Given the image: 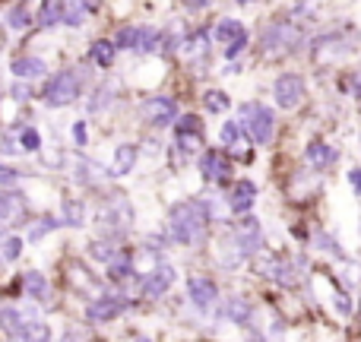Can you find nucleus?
I'll list each match as a JSON object with an SVG mask.
<instances>
[{"label": "nucleus", "instance_id": "49530a36", "mask_svg": "<svg viewBox=\"0 0 361 342\" xmlns=\"http://www.w3.org/2000/svg\"><path fill=\"white\" fill-rule=\"evenodd\" d=\"M235 4H241V6H250V4H257V0H235Z\"/></svg>", "mask_w": 361, "mask_h": 342}, {"label": "nucleus", "instance_id": "f3484780", "mask_svg": "<svg viewBox=\"0 0 361 342\" xmlns=\"http://www.w3.org/2000/svg\"><path fill=\"white\" fill-rule=\"evenodd\" d=\"M216 260H219V267H222V269H238L241 263H247V254L238 248V241L231 238V231H225V235L219 238V244H216Z\"/></svg>", "mask_w": 361, "mask_h": 342}, {"label": "nucleus", "instance_id": "c9c22d12", "mask_svg": "<svg viewBox=\"0 0 361 342\" xmlns=\"http://www.w3.org/2000/svg\"><path fill=\"white\" fill-rule=\"evenodd\" d=\"M219 137H222V146L228 152H235L238 146H241V140H244V130H241V124H238V121H225L222 124V130H219Z\"/></svg>", "mask_w": 361, "mask_h": 342}, {"label": "nucleus", "instance_id": "9d476101", "mask_svg": "<svg viewBox=\"0 0 361 342\" xmlns=\"http://www.w3.org/2000/svg\"><path fill=\"white\" fill-rule=\"evenodd\" d=\"M175 282H178V269L171 263H152V269L143 273V279H140V295L149 301H159L171 292Z\"/></svg>", "mask_w": 361, "mask_h": 342}, {"label": "nucleus", "instance_id": "20e7f679", "mask_svg": "<svg viewBox=\"0 0 361 342\" xmlns=\"http://www.w3.org/2000/svg\"><path fill=\"white\" fill-rule=\"evenodd\" d=\"M82 89H86V80H82L80 70H73V67L57 70V73L48 76V83H44L42 102L48 108H67L82 99Z\"/></svg>", "mask_w": 361, "mask_h": 342}, {"label": "nucleus", "instance_id": "58836bf2", "mask_svg": "<svg viewBox=\"0 0 361 342\" xmlns=\"http://www.w3.org/2000/svg\"><path fill=\"white\" fill-rule=\"evenodd\" d=\"M314 244H317L320 250H326V254H336V257H343V250H339V241L330 235V231H317V238H314Z\"/></svg>", "mask_w": 361, "mask_h": 342}, {"label": "nucleus", "instance_id": "a211bd4d", "mask_svg": "<svg viewBox=\"0 0 361 342\" xmlns=\"http://www.w3.org/2000/svg\"><path fill=\"white\" fill-rule=\"evenodd\" d=\"M10 342H51V326L35 314H25V320L10 336Z\"/></svg>", "mask_w": 361, "mask_h": 342}, {"label": "nucleus", "instance_id": "7ed1b4c3", "mask_svg": "<svg viewBox=\"0 0 361 342\" xmlns=\"http://www.w3.org/2000/svg\"><path fill=\"white\" fill-rule=\"evenodd\" d=\"M238 124H241L244 137L254 146H269L276 140V130H279L276 111L269 105H263V102H244Z\"/></svg>", "mask_w": 361, "mask_h": 342}, {"label": "nucleus", "instance_id": "e433bc0d", "mask_svg": "<svg viewBox=\"0 0 361 342\" xmlns=\"http://www.w3.org/2000/svg\"><path fill=\"white\" fill-rule=\"evenodd\" d=\"M19 149L23 152H42V133H38V127H25L23 133H19Z\"/></svg>", "mask_w": 361, "mask_h": 342}, {"label": "nucleus", "instance_id": "0eeeda50", "mask_svg": "<svg viewBox=\"0 0 361 342\" xmlns=\"http://www.w3.org/2000/svg\"><path fill=\"white\" fill-rule=\"evenodd\" d=\"M140 121L152 130H165V127H175L178 121V102L171 95H146L143 105H140Z\"/></svg>", "mask_w": 361, "mask_h": 342}, {"label": "nucleus", "instance_id": "c85d7f7f", "mask_svg": "<svg viewBox=\"0 0 361 342\" xmlns=\"http://www.w3.org/2000/svg\"><path fill=\"white\" fill-rule=\"evenodd\" d=\"M118 102V89L108 83V86H99L92 95H89V111L92 114H102V111H108V108Z\"/></svg>", "mask_w": 361, "mask_h": 342}, {"label": "nucleus", "instance_id": "4c0bfd02", "mask_svg": "<svg viewBox=\"0 0 361 342\" xmlns=\"http://www.w3.org/2000/svg\"><path fill=\"white\" fill-rule=\"evenodd\" d=\"M247 44H250V32H241V35H238L235 42H228V44L222 48L225 61H235V57H241L244 51H247Z\"/></svg>", "mask_w": 361, "mask_h": 342}, {"label": "nucleus", "instance_id": "2f4dec72", "mask_svg": "<svg viewBox=\"0 0 361 342\" xmlns=\"http://www.w3.org/2000/svg\"><path fill=\"white\" fill-rule=\"evenodd\" d=\"M118 254H121V248H118V241H111V238H95V241L89 244V257L99 263H111Z\"/></svg>", "mask_w": 361, "mask_h": 342}, {"label": "nucleus", "instance_id": "de8ad7c7", "mask_svg": "<svg viewBox=\"0 0 361 342\" xmlns=\"http://www.w3.org/2000/svg\"><path fill=\"white\" fill-rule=\"evenodd\" d=\"M247 342H267V339H263V336H250Z\"/></svg>", "mask_w": 361, "mask_h": 342}, {"label": "nucleus", "instance_id": "393cba45", "mask_svg": "<svg viewBox=\"0 0 361 342\" xmlns=\"http://www.w3.org/2000/svg\"><path fill=\"white\" fill-rule=\"evenodd\" d=\"M63 13H67V0H42V10L35 19L42 29H54L63 23Z\"/></svg>", "mask_w": 361, "mask_h": 342}, {"label": "nucleus", "instance_id": "b1692460", "mask_svg": "<svg viewBox=\"0 0 361 342\" xmlns=\"http://www.w3.org/2000/svg\"><path fill=\"white\" fill-rule=\"evenodd\" d=\"M23 288H25V298L32 301H44L51 292V282L44 273H38V269H29V273H23Z\"/></svg>", "mask_w": 361, "mask_h": 342}, {"label": "nucleus", "instance_id": "9b49d317", "mask_svg": "<svg viewBox=\"0 0 361 342\" xmlns=\"http://www.w3.org/2000/svg\"><path fill=\"white\" fill-rule=\"evenodd\" d=\"M231 238H235L238 241V248L244 250V254H247V260H254L257 254H260L263 250V228H260V219L257 216H241L238 219L235 225H231Z\"/></svg>", "mask_w": 361, "mask_h": 342}, {"label": "nucleus", "instance_id": "39448f33", "mask_svg": "<svg viewBox=\"0 0 361 342\" xmlns=\"http://www.w3.org/2000/svg\"><path fill=\"white\" fill-rule=\"evenodd\" d=\"M162 32L156 25H121L118 35L111 38L118 51H137V54H156L162 51Z\"/></svg>", "mask_w": 361, "mask_h": 342}, {"label": "nucleus", "instance_id": "cd10ccee", "mask_svg": "<svg viewBox=\"0 0 361 342\" xmlns=\"http://www.w3.org/2000/svg\"><path fill=\"white\" fill-rule=\"evenodd\" d=\"M61 216H38L35 222H29V228H25V238H29V244H38V241H44V238L51 235V231H57L61 228Z\"/></svg>", "mask_w": 361, "mask_h": 342}, {"label": "nucleus", "instance_id": "1a4fd4ad", "mask_svg": "<svg viewBox=\"0 0 361 342\" xmlns=\"http://www.w3.org/2000/svg\"><path fill=\"white\" fill-rule=\"evenodd\" d=\"M225 209L231 212V216H247L250 209L257 206V200H260V187H257V181L250 178H238L228 184V190H225Z\"/></svg>", "mask_w": 361, "mask_h": 342}, {"label": "nucleus", "instance_id": "c03bdc74", "mask_svg": "<svg viewBox=\"0 0 361 342\" xmlns=\"http://www.w3.org/2000/svg\"><path fill=\"white\" fill-rule=\"evenodd\" d=\"M73 4H76V6H82L86 13H95V10L102 6V0H73Z\"/></svg>", "mask_w": 361, "mask_h": 342}, {"label": "nucleus", "instance_id": "f257e3e1", "mask_svg": "<svg viewBox=\"0 0 361 342\" xmlns=\"http://www.w3.org/2000/svg\"><path fill=\"white\" fill-rule=\"evenodd\" d=\"M209 222L212 219L206 209V200L184 197L169 209L165 228H169L171 244H178V248H200L209 238Z\"/></svg>", "mask_w": 361, "mask_h": 342}, {"label": "nucleus", "instance_id": "6ab92c4d", "mask_svg": "<svg viewBox=\"0 0 361 342\" xmlns=\"http://www.w3.org/2000/svg\"><path fill=\"white\" fill-rule=\"evenodd\" d=\"M73 178L80 187H102V181L108 178V171H105V165H99L95 159L80 156L73 165Z\"/></svg>", "mask_w": 361, "mask_h": 342}, {"label": "nucleus", "instance_id": "f8f14e48", "mask_svg": "<svg viewBox=\"0 0 361 342\" xmlns=\"http://www.w3.org/2000/svg\"><path fill=\"white\" fill-rule=\"evenodd\" d=\"M187 298H190V305L197 307V311H212V307L219 305V286L212 276L206 273H193L187 276Z\"/></svg>", "mask_w": 361, "mask_h": 342}, {"label": "nucleus", "instance_id": "473e14b6", "mask_svg": "<svg viewBox=\"0 0 361 342\" xmlns=\"http://www.w3.org/2000/svg\"><path fill=\"white\" fill-rule=\"evenodd\" d=\"M203 108L206 114H225L231 108V95L222 89H206L203 92Z\"/></svg>", "mask_w": 361, "mask_h": 342}, {"label": "nucleus", "instance_id": "2eb2a0df", "mask_svg": "<svg viewBox=\"0 0 361 342\" xmlns=\"http://www.w3.org/2000/svg\"><path fill=\"white\" fill-rule=\"evenodd\" d=\"M295 42H298V35H295V29L288 23L269 25V29H263V35H260L263 54H282V51H292Z\"/></svg>", "mask_w": 361, "mask_h": 342}, {"label": "nucleus", "instance_id": "a19ab883", "mask_svg": "<svg viewBox=\"0 0 361 342\" xmlns=\"http://www.w3.org/2000/svg\"><path fill=\"white\" fill-rule=\"evenodd\" d=\"M70 133H73V143L80 146V149L89 143V127H86V121H73V127H70Z\"/></svg>", "mask_w": 361, "mask_h": 342}, {"label": "nucleus", "instance_id": "a18cd8bd", "mask_svg": "<svg viewBox=\"0 0 361 342\" xmlns=\"http://www.w3.org/2000/svg\"><path fill=\"white\" fill-rule=\"evenodd\" d=\"M352 95H355V99L361 102V73L352 76Z\"/></svg>", "mask_w": 361, "mask_h": 342}, {"label": "nucleus", "instance_id": "ddd939ff", "mask_svg": "<svg viewBox=\"0 0 361 342\" xmlns=\"http://www.w3.org/2000/svg\"><path fill=\"white\" fill-rule=\"evenodd\" d=\"M124 311H127L124 295H99V298L89 301L86 320L89 324H111V320H118Z\"/></svg>", "mask_w": 361, "mask_h": 342}, {"label": "nucleus", "instance_id": "ea45409f", "mask_svg": "<svg viewBox=\"0 0 361 342\" xmlns=\"http://www.w3.org/2000/svg\"><path fill=\"white\" fill-rule=\"evenodd\" d=\"M10 95H13V102H19V105H25V102L32 99V86L25 80H16L13 83V89H10Z\"/></svg>", "mask_w": 361, "mask_h": 342}, {"label": "nucleus", "instance_id": "aec40b11", "mask_svg": "<svg viewBox=\"0 0 361 342\" xmlns=\"http://www.w3.org/2000/svg\"><path fill=\"white\" fill-rule=\"evenodd\" d=\"M10 70H13V76H16V80H25V83L44 80V76H48V63H44L42 57H35V54L16 57V61L10 63Z\"/></svg>", "mask_w": 361, "mask_h": 342}, {"label": "nucleus", "instance_id": "423d86ee", "mask_svg": "<svg viewBox=\"0 0 361 342\" xmlns=\"http://www.w3.org/2000/svg\"><path fill=\"white\" fill-rule=\"evenodd\" d=\"M197 169H200V178H203V181L228 187L231 184V174H235V162H231V152L228 149H216V146H209V149L200 152Z\"/></svg>", "mask_w": 361, "mask_h": 342}, {"label": "nucleus", "instance_id": "4be33fe9", "mask_svg": "<svg viewBox=\"0 0 361 342\" xmlns=\"http://www.w3.org/2000/svg\"><path fill=\"white\" fill-rule=\"evenodd\" d=\"M225 317L235 326H247L250 320H254V305H250V298H244V295L225 298Z\"/></svg>", "mask_w": 361, "mask_h": 342}, {"label": "nucleus", "instance_id": "72a5a7b5", "mask_svg": "<svg viewBox=\"0 0 361 342\" xmlns=\"http://www.w3.org/2000/svg\"><path fill=\"white\" fill-rule=\"evenodd\" d=\"M19 203H23V193L0 187V222H6V219L16 216V212H19Z\"/></svg>", "mask_w": 361, "mask_h": 342}, {"label": "nucleus", "instance_id": "37998d69", "mask_svg": "<svg viewBox=\"0 0 361 342\" xmlns=\"http://www.w3.org/2000/svg\"><path fill=\"white\" fill-rule=\"evenodd\" d=\"M216 0H180V6H187V10H193V13H203L206 6H212Z\"/></svg>", "mask_w": 361, "mask_h": 342}, {"label": "nucleus", "instance_id": "c756f323", "mask_svg": "<svg viewBox=\"0 0 361 342\" xmlns=\"http://www.w3.org/2000/svg\"><path fill=\"white\" fill-rule=\"evenodd\" d=\"M241 32H247V29H244L241 19H235V16H222V19H219V25H216V42L225 48V44L235 42V38L241 35Z\"/></svg>", "mask_w": 361, "mask_h": 342}, {"label": "nucleus", "instance_id": "5701e85b", "mask_svg": "<svg viewBox=\"0 0 361 342\" xmlns=\"http://www.w3.org/2000/svg\"><path fill=\"white\" fill-rule=\"evenodd\" d=\"M89 61H92L99 70L114 67V61H118V44H114L111 38H99V42H92V48H89Z\"/></svg>", "mask_w": 361, "mask_h": 342}, {"label": "nucleus", "instance_id": "f03ea898", "mask_svg": "<svg viewBox=\"0 0 361 342\" xmlns=\"http://www.w3.org/2000/svg\"><path fill=\"white\" fill-rule=\"evenodd\" d=\"M133 219H137V212H133V203L124 197V193H111V197H105V203H102L99 216H95V225H99V238H111V241H121V238L127 235V231L133 228Z\"/></svg>", "mask_w": 361, "mask_h": 342}, {"label": "nucleus", "instance_id": "09e8293b", "mask_svg": "<svg viewBox=\"0 0 361 342\" xmlns=\"http://www.w3.org/2000/svg\"><path fill=\"white\" fill-rule=\"evenodd\" d=\"M133 342H152L149 336H137V339H133Z\"/></svg>", "mask_w": 361, "mask_h": 342}, {"label": "nucleus", "instance_id": "79ce46f5", "mask_svg": "<svg viewBox=\"0 0 361 342\" xmlns=\"http://www.w3.org/2000/svg\"><path fill=\"white\" fill-rule=\"evenodd\" d=\"M345 178H349V187L355 190V197H361V165L349 169V174H345Z\"/></svg>", "mask_w": 361, "mask_h": 342}, {"label": "nucleus", "instance_id": "4468645a", "mask_svg": "<svg viewBox=\"0 0 361 342\" xmlns=\"http://www.w3.org/2000/svg\"><path fill=\"white\" fill-rule=\"evenodd\" d=\"M305 162H307L311 171L326 174L333 165L339 162V149L333 143H324V140H311V143L305 146Z\"/></svg>", "mask_w": 361, "mask_h": 342}, {"label": "nucleus", "instance_id": "6e6552de", "mask_svg": "<svg viewBox=\"0 0 361 342\" xmlns=\"http://www.w3.org/2000/svg\"><path fill=\"white\" fill-rule=\"evenodd\" d=\"M307 99V83L301 73H279L273 80V102L276 108H282V111H295V108L301 105V102Z\"/></svg>", "mask_w": 361, "mask_h": 342}, {"label": "nucleus", "instance_id": "dca6fc26", "mask_svg": "<svg viewBox=\"0 0 361 342\" xmlns=\"http://www.w3.org/2000/svg\"><path fill=\"white\" fill-rule=\"evenodd\" d=\"M137 162H140V146L137 143H118V146H114L111 169H108V174L124 178V174H130L133 169H137Z\"/></svg>", "mask_w": 361, "mask_h": 342}, {"label": "nucleus", "instance_id": "f704fd0d", "mask_svg": "<svg viewBox=\"0 0 361 342\" xmlns=\"http://www.w3.org/2000/svg\"><path fill=\"white\" fill-rule=\"evenodd\" d=\"M23 238L19 235H4L0 238V260L4 263H16L19 257H23Z\"/></svg>", "mask_w": 361, "mask_h": 342}, {"label": "nucleus", "instance_id": "7c9ffc66", "mask_svg": "<svg viewBox=\"0 0 361 342\" xmlns=\"http://www.w3.org/2000/svg\"><path fill=\"white\" fill-rule=\"evenodd\" d=\"M6 25L16 32L29 29L32 25V10H29V0H19V4H13L10 10H6Z\"/></svg>", "mask_w": 361, "mask_h": 342}, {"label": "nucleus", "instance_id": "bb28decb", "mask_svg": "<svg viewBox=\"0 0 361 342\" xmlns=\"http://www.w3.org/2000/svg\"><path fill=\"white\" fill-rule=\"evenodd\" d=\"M175 137H193V140H206V121L200 114H178L175 121Z\"/></svg>", "mask_w": 361, "mask_h": 342}, {"label": "nucleus", "instance_id": "412c9836", "mask_svg": "<svg viewBox=\"0 0 361 342\" xmlns=\"http://www.w3.org/2000/svg\"><path fill=\"white\" fill-rule=\"evenodd\" d=\"M86 216H89V206L82 197H63L61 200V222L67 228H82L86 225Z\"/></svg>", "mask_w": 361, "mask_h": 342}, {"label": "nucleus", "instance_id": "a878e982", "mask_svg": "<svg viewBox=\"0 0 361 342\" xmlns=\"http://www.w3.org/2000/svg\"><path fill=\"white\" fill-rule=\"evenodd\" d=\"M130 276H133V254H127V250H121L111 263H105V279L121 286V282H127Z\"/></svg>", "mask_w": 361, "mask_h": 342}]
</instances>
